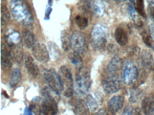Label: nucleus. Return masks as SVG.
Returning a JSON list of instances; mask_svg holds the SVG:
<instances>
[{"label": "nucleus", "instance_id": "a878e982", "mask_svg": "<svg viewBox=\"0 0 154 115\" xmlns=\"http://www.w3.org/2000/svg\"><path fill=\"white\" fill-rule=\"evenodd\" d=\"M63 49L64 51H68L71 48V37L67 33L62 34L61 38Z\"/></svg>", "mask_w": 154, "mask_h": 115}, {"label": "nucleus", "instance_id": "39448f33", "mask_svg": "<svg viewBox=\"0 0 154 115\" xmlns=\"http://www.w3.org/2000/svg\"><path fill=\"white\" fill-rule=\"evenodd\" d=\"M11 9L12 16L17 22L21 25L27 26L33 23V18L26 7L21 5L15 6Z\"/></svg>", "mask_w": 154, "mask_h": 115}, {"label": "nucleus", "instance_id": "dca6fc26", "mask_svg": "<svg viewBox=\"0 0 154 115\" xmlns=\"http://www.w3.org/2000/svg\"><path fill=\"white\" fill-rule=\"evenodd\" d=\"M5 42L9 46L15 44H20L22 43L21 36L17 31L8 32L5 37Z\"/></svg>", "mask_w": 154, "mask_h": 115}, {"label": "nucleus", "instance_id": "c03bdc74", "mask_svg": "<svg viewBox=\"0 0 154 115\" xmlns=\"http://www.w3.org/2000/svg\"><path fill=\"white\" fill-rule=\"evenodd\" d=\"M4 96H5V97H6L7 98H8L9 96L8 95V93H6V91H4Z\"/></svg>", "mask_w": 154, "mask_h": 115}, {"label": "nucleus", "instance_id": "412c9836", "mask_svg": "<svg viewBox=\"0 0 154 115\" xmlns=\"http://www.w3.org/2000/svg\"><path fill=\"white\" fill-rule=\"evenodd\" d=\"M23 38L26 46L28 48H31L35 46V35L31 31L26 30L22 33Z\"/></svg>", "mask_w": 154, "mask_h": 115}, {"label": "nucleus", "instance_id": "7ed1b4c3", "mask_svg": "<svg viewBox=\"0 0 154 115\" xmlns=\"http://www.w3.org/2000/svg\"><path fill=\"white\" fill-rule=\"evenodd\" d=\"M75 81L79 92L83 94L88 93L91 86V73L88 67L84 66L79 68Z\"/></svg>", "mask_w": 154, "mask_h": 115}, {"label": "nucleus", "instance_id": "1a4fd4ad", "mask_svg": "<svg viewBox=\"0 0 154 115\" xmlns=\"http://www.w3.org/2000/svg\"><path fill=\"white\" fill-rule=\"evenodd\" d=\"M13 60L11 55L10 48L6 43H2L1 45V64L2 69L8 70L11 68Z\"/></svg>", "mask_w": 154, "mask_h": 115}, {"label": "nucleus", "instance_id": "2eb2a0df", "mask_svg": "<svg viewBox=\"0 0 154 115\" xmlns=\"http://www.w3.org/2000/svg\"><path fill=\"white\" fill-rule=\"evenodd\" d=\"M115 38L116 41L121 46H125L128 43V33L122 27H119L116 29Z\"/></svg>", "mask_w": 154, "mask_h": 115}, {"label": "nucleus", "instance_id": "9b49d317", "mask_svg": "<svg viewBox=\"0 0 154 115\" xmlns=\"http://www.w3.org/2000/svg\"><path fill=\"white\" fill-rule=\"evenodd\" d=\"M25 66L28 72L33 76H37L39 72V68L32 56L28 52L26 53L24 56Z\"/></svg>", "mask_w": 154, "mask_h": 115}, {"label": "nucleus", "instance_id": "423d86ee", "mask_svg": "<svg viewBox=\"0 0 154 115\" xmlns=\"http://www.w3.org/2000/svg\"><path fill=\"white\" fill-rule=\"evenodd\" d=\"M71 48L80 55L85 54L88 50V44L85 36L80 31H74L71 36Z\"/></svg>", "mask_w": 154, "mask_h": 115}, {"label": "nucleus", "instance_id": "e433bc0d", "mask_svg": "<svg viewBox=\"0 0 154 115\" xmlns=\"http://www.w3.org/2000/svg\"><path fill=\"white\" fill-rule=\"evenodd\" d=\"M108 50L110 53L112 55L117 54L119 51V49L118 47L115 45H109L108 46Z\"/></svg>", "mask_w": 154, "mask_h": 115}, {"label": "nucleus", "instance_id": "f257e3e1", "mask_svg": "<svg viewBox=\"0 0 154 115\" xmlns=\"http://www.w3.org/2000/svg\"><path fill=\"white\" fill-rule=\"evenodd\" d=\"M109 36L108 28L103 24H96L93 28L91 35L92 46L95 50H100L105 47Z\"/></svg>", "mask_w": 154, "mask_h": 115}, {"label": "nucleus", "instance_id": "6e6552de", "mask_svg": "<svg viewBox=\"0 0 154 115\" xmlns=\"http://www.w3.org/2000/svg\"><path fill=\"white\" fill-rule=\"evenodd\" d=\"M32 54L38 62L46 63L49 61L50 55L45 45L41 43H36L32 47Z\"/></svg>", "mask_w": 154, "mask_h": 115}, {"label": "nucleus", "instance_id": "4468645a", "mask_svg": "<svg viewBox=\"0 0 154 115\" xmlns=\"http://www.w3.org/2000/svg\"><path fill=\"white\" fill-rule=\"evenodd\" d=\"M123 62L121 58L118 56L112 58L107 66V71L109 73H113L118 72L122 68Z\"/></svg>", "mask_w": 154, "mask_h": 115}, {"label": "nucleus", "instance_id": "f03ea898", "mask_svg": "<svg viewBox=\"0 0 154 115\" xmlns=\"http://www.w3.org/2000/svg\"><path fill=\"white\" fill-rule=\"evenodd\" d=\"M44 78L48 85L57 95L64 90V83L61 76L55 69H46L44 72Z\"/></svg>", "mask_w": 154, "mask_h": 115}, {"label": "nucleus", "instance_id": "9d476101", "mask_svg": "<svg viewBox=\"0 0 154 115\" xmlns=\"http://www.w3.org/2000/svg\"><path fill=\"white\" fill-rule=\"evenodd\" d=\"M138 75V72L137 67L132 63H128L123 75L124 83L127 85H130L136 81Z\"/></svg>", "mask_w": 154, "mask_h": 115}, {"label": "nucleus", "instance_id": "0eeeda50", "mask_svg": "<svg viewBox=\"0 0 154 115\" xmlns=\"http://www.w3.org/2000/svg\"><path fill=\"white\" fill-rule=\"evenodd\" d=\"M103 88L108 94H112L120 89L121 84L119 78L116 75H111L103 81Z\"/></svg>", "mask_w": 154, "mask_h": 115}, {"label": "nucleus", "instance_id": "79ce46f5", "mask_svg": "<svg viewBox=\"0 0 154 115\" xmlns=\"http://www.w3.org/2000/svg\"><path fill=\"white\" fill-rule=\"evenodd\" d=\"M32 111L31 110V109L29 108H26L24 111V114L26 115H32L33 114L32 113Z\"/></svg>", "mask_w": 154, "mask_h": 115}, {"label": "nucleus", "instance_id": "aec40b11", "mask_svg": "<svg viewBox=\"0 0 154 115\" xmlns=\"http://www.w3.org/2000/svg\"><path fill=\"white\" fill-rule=\"evenodd\" d=\"M48 52L51 58L54 60H57L60 58L61 55V51L59 46L55 43L49 41L48 44Z\"/></svg>", "mask_w": 154, "mask_h": 115}, {"label": "nucleus", "instance_id": "58836bf2", "mask_svg": "<svg viewBox=\"0 0 154 115\" xmlns=\"http://www.w3.org/2000/svg\"><path fill=\"white\" fill-rule=\"evenodd\" d=\"M95 97H96L98 103L100 104H102L103 102V96L101 93L100 92L96 93Z\"/></svg>", "mask_w": 154, "mask_h": 115}, {"label": "nucleus", "instance_id": "c9c22d12", "mask_svg": "<svg viewBox=\"0 0 154 115\" xmlns=\"http://www.w3.org/2000/svg\"><path fill=\"white\" fill-rule=\"evenodd\" d=\"M134 9H135V6L134 5V1H131V3L129 4L128 6V10L129 14L133 19L136 17Z\"/></svg>", "mask_w": 154, "mask_h": 115}, {"label": "nucleus", "instance_id": "2f4dec72", "mask_svg": "<svg viewBox=\"0 0 154 115\" xmlns=\"http://www.w3.org/2000/svg\"><path fill=\"white\" fill-rule=\"evenodd\" d=\"M140 110L139 109H134L131 106H127L124 109V111L122 115H134V114H139Z\"/></svg>", "mask_w": 154, "mask_h": 115}, {"label": "nucleus", "instance_id": "bb28decb", "mask_svg": "<svg viewBox=\"0 0 154 115\" xmlns=\"http://www.w3.org/2000/svg\"><path fill=\"white\" fill-rule=\"evenodd\" d=\"M86 103L90 111L94 112L96 111L98 108V102L96 99H94L91 94L87 95L86 98Z\"/></svg>", "mask_w": 154, "mask_h": 115}, {"label": "nucleus", "instance_id": "f3484780", "mask_svg": "<svg viewBox=\"0 0 154 115\" xmlns=\"http://www.w3.org/2000/svg\"><path fill=\"white\" fill-rule=\"evenodd\" d=\"M141 63L147 69H151L154 66V59L152 55L148 51L144 50L140 56Z\"/></svg>", "mask_w": 154, "mask_h": 115}, {"label": "nucleus", "instance_id": "72a5a7b5", "mask_svg": "<svg viewBox=\"0 0 154 115\" xmlns=\"http://www.w3.org/2000/svg\"><path fill=\"white\" fill-rule=\"evenodd\" d=\"M140 49L138 47L136 46H131L130 47L128 48L127 52L129 55L132 56L138 54L140 52Z\"/></svg>", "mask_w": 154, "mask_h": 115}, {"label": "nucleus", "instance_id": "7c9ffc66", "mask_svg": "<svg viewBox=\"0 0 154 115\" xmlns=\"http://www.w3.org/2000/svg\"><path fill=\"white\" fill-rule=\"evenodd\" d=\"M75 21L78 28L81 29H84L88 26V20L86 17L77 15L75 17Z\"/></svg>", "mask_w": 154, "mask_h": 115}, {"label": "nucleus", "instance_id": "f704fd0d", "mask_svg": "<svg viewBox=\"0 0 154 115\" xmlns=\"http://www.w3.org/2000/svg\"><path fill=\"white\" fill-rule=\"evenodd\" d=\"M149 13L150 18L154 22V0H148Z\"/></svg>", "mask_w": 154, "mask_h": 115}, {"label": "nucleus", "instance_id": "393cba45", "mask_svg": "<svg viewBox=\"0 0 154 115\" xmlns=\"http://www.w3.org/2000/svg\"><path fill=\"white\" fill-rule=\"evenodd\" d=\"M80 54L73 51L69 53L68 58L72 63L77 67H80L83 64V60Z\"/></svg>", "mask_w": 154, "mask_h": 115}, {"label": "nucleus", "instance_id": "a18cd8bd", "mask_svg": "<svg viewBox=\"0 0 154 115\" xmlns=\"http://www.w3.org/2000/svg\"></svg>", "mask_w": 154, "mask_h": 115}, {"label": "nucleus", "instance_id": "f8f14e48", "mask_svg": "<svg viewBox=\"0 0 154 115\" xmlns=\"http://www.w3.org/2000/svg\"><path fill=\"white\" fill-rule=\"evenodd\" d=\"M124 102V99L122 96H114L108 103V109L112 114L117 113L122 108Z\"/></svg>", "mask_w": 154, "mask_h": 115}, {"label": "nucleus", "instance_id": "ddd939ff", "mask_svg": "<svg viewBox=\"0 0 154 115\" xmlns=\"http://www.w3.org/2000/svg\"><path fill=\"white\" fill-rule=\"evenodd\" d=\"M60 72L63 77V82H66L67 88H73V79L71 69L67 65H63L60 67Z\"/></svg>", "mask_w": 154, "mask_h": 115}, {"label": "nucleus", "instance_id": "5701e85b", "mask_svg": "<svg viewBox=\"0 0 154 115\" xmlns=\"http://www.w3.org/2000/svg\"><path fill=\"white\" fill-rule=\"evenodd\" d=\"M43 101L44 100L42 98L38 96L35 97L32 99L29 108L31 109L32 111H34L35 114H41Z\"/></svg>", "mask_w": 154, "mask_h": 115}, {"label": "nucleus", "instance_id": "ea45409f", "mask_svg": "<svg viewBox=\"0 0 154 115\" xmlns=\"http://www.w3.org/2000/svg\"><path fill=\"white\" fill-rule=\"evenodd\" d=\"M52 9L51 7H47L46 10L45 11V20L49 19H50V15L51 14V12H52Z\"/></svg>", "mask_w": 154, "mask_h": 115}, {"label": "nucleus", "instance_id": "c756f323", "mask_svg": "<svg viewBox=\"0 0 154 115\" xmlns=\"http://www.w3.org/2000/svg\"><path fill=\"white\" fill-rule=\"evenodd\" d=\"M135 8L140 16L144 18H146V14L145 12L144 0H136Z\"/></svg>", "mask_w": 154, "mask_h": 115}, {"label": "nucleus", "instance_id": "a19ab883", "mask_svg": "<svg viewBox=\"0 0 154 115\" xmlns=\"http://www.w3.org/2000/svg\"><path fill=\"white\" fill-rule=\"evenodd\" d=\"M149 34L152 37V39L154 40V25L153 24H150L149 26Z\"/></svg>", "mask_w": 154, "mask_h": 115}, {"label": "nucleus", "instance_id": "473e14b6", "mask_svg": "<svg viewBox=\"0 0 154 115\" xmlns=\"http://www.w3.org/2000/svg\"><path fill=\"white\" fill-rule=\"evenodd\" d=\"M94 10L97 15L101 16L104 13L105 8L104 5L102 4H95L94 7Z\"/></svg>", "mask_w": 154, "mask_h": 115}, {"label": "nucleus", "instance_id": "6ab92c4d", "mask_svg": "<svg viewBox=\"0 0 154 115\" xmlns=\"http://www.w3.org/2000/svg\"><path fill=\"white\" fill-rule=\"evenodd\" d=\"M90 110L85 103L82 100H79L75 104L74 112L76 115H88L90 114Z\"/></svg>", "mask_w": 154, "mask_h": 115}, {"label": "nucleus", "instance_id": "37998d69", "mask_svg": "<svg viewBox=\"0 0 154 115\" xmlns=\"http://www.w3.org/2000/svg\"><path fill=\"white\" fill-rule=\"evenodd\" d=\"M95 114H97V115H106V114H107V113L105 110L103 109H100L97 113H95Z\"/></svg>", "mask_w": 154, "mask_h": 115}, {"label": "nucleus", "instance_id": "c85d7f7f", "mask_svg": "<svg viewBox=\"0 0 154 115\" xmlns=\"http://www.w3.org/2000/svg\"><path fill=\"white\" fill-rule=\"evenodd\" d=\"M10 18V13L7 7L5 5H2L1 8L2 26L7 25L9 21Z\"/></svg>", "mask_w": 154, "mask_h": 115}, {"label": "nucleus", "instance_id": "4c0bfd02", "mask_svg": "<svg viewBox=\"0 0 154 115\" xmlns=\"http://www.w3.org/2000/svg\"><path fill=\"white\" fill-rule=\"evenodd\" d=\"M74 90L73 88H66L64 92V96L66 98H70L73 96Z\"/></svg>", "mask_w": 154, "mask_h": 115}, {"label": "nucleus", "instance_id": "b1692460", "mask_svg": "<svg viewBox=\"0 0 154 115\" xmlns=\"http://www.w3.org/2000/svg\"><path fill=\"white\" fill-rule=\"evenodd\" d=\"M142 92L138 88H133L130 90L129 101L132 103H135L140 100L142 98Z\"/></svg>", "mask_w": 154, "mask_h": 115}, {"label": "nucleus", "instance_id": "a211bd4d", "mask_svg": "<svg viewBox=\"0 0 154 115\" xmlns=\"http://www.w3.org/2000/svg\"><path fill=\"white\" fill-rule=\"evenodd\" d=\"M142 110L146 115H151L154 109V99L152 97H146L142 102Z\"/></svg>", "mask_w": 154, "mask_h": 115}, {"label": "nucleus", "instance_id": "20e7f679", "mask_svg": "<svg viewBox=\"0 0 154 115\" xmlns=\"http://www.w3.org/2000/svg\"><path fill=\"white\" fill-rule=\"evenodd\" d=\"M41 93L45 98L42 105L41 114L53 115L57 114L58 111L57 103L50 94L48 88H44L42 90Z\"/></svg>", "mask_w": 154, "mask_h": 115}, {"label": "nucleus", "instance_id": "4be33fe9", "mask_svg": "<svg viewBox=\"0 0 154 115\" xmlns=\"http://www.w3.org/2000/svg\"><path fill=\"white\" fill-rule=\"evenodd\" d=\"M22 75L20 70L18 68H15L12 70L10 80V86L11 88H15L21 81Z\"/></svg>", "mask_w": 154, "mask_h": 115}, {"label": "nucleus", "instance_id": "cd10ccee", "mask_svg": "<svg viewBox=\"0 0 154 115\" xmlns=\"http://www.w3.org/2000/svg\"><path fill=\"white\" fill-rule=\"evenodd\" d=\"M140 35L142 37V40L144 43L149 47L154 49V45L153 44V40L150 36V34L148 33L146 31L144 30L141 31Z\"/></svg>", "mask_w": 154, "mask_h": 115}]
</instances>
